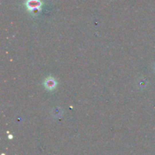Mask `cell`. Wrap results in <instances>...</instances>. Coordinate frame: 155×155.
<instances>
[{
  "mask_svg": "<svg viewBox=\"0 0 155 155\" xmlns=\"http://www.w3.org/2000/svg\"><path fill=\"white\" fill-rule=\"evenodd\" d=\"M46 86L48 89H53L55 87V83L54 80H47L46 83Z\"/></svg>",
  "mask_w": 155,
  "mask_h": 155,
  "instance_id": "obj_2",
  "label": "cell"
},
{
  "mask_svg": "<svg viewBox=\"0 0 155 155\" xmlns=\"http://www.w3.org/2000/svg\"><path fill=\"white\" fill-rule=\"evenodd\" d=\"M27 6L30 10H35L41 6V2L39 0H28L27 2Z\"/></svg>",
  "mask_w": 155,
  "mask_h": 155,
  "instance_id": "obj_1",
  "label": "cell"
}]
</instances>
